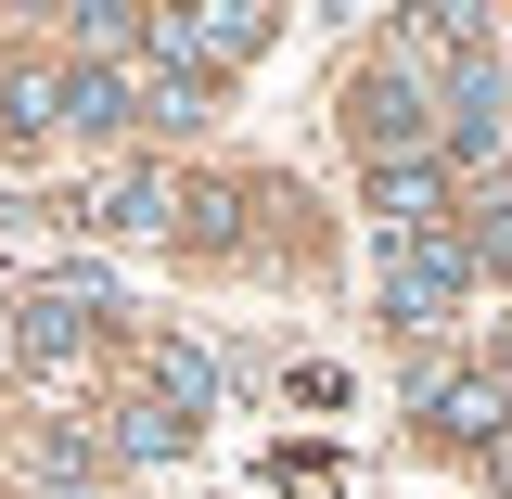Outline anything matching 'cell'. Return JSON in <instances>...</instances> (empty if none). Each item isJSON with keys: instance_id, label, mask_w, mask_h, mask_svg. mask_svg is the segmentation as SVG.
Returning a JSON list of instances; mask_svg holds the SVG:
<instances>
[{"instance_id": "obj_1", "label": "cell", "mask_w": 512, "mask_h": 499, "mask_svg": "<svg viewBox=\"0 0 512 499\" xmlns=\"http://www.w3.org/2000/svg\"><path fill=\"white\" fill-rule=\"evenodd\" d=\"M461 295H474V244H461V231H423V244L384 256V320H397V333H436Z\"/></svg>"}, {"instance_id": "obj_2", "label": "cell", "mask_w": 512, "mask_h": 499, "mask_svg": "<svg viewBox=\"0 0 512 499\" xmlns=\"http://www.w3.org/2000/svg\"><path fill=\"white\" fill-rule=\"evenodd\" d=\"M423 423L461 436V448H500L512 436V372H436L423 384Z\"/></svg>"}, {"instance_id": "obj_3", "label": "cell", "mask_w": 512, "mask_h": 499, "mask_svg": "<svg viewBox=\"0 0 512 499\" xmlns=\"http://www.w3.org/2000/svg\"><path fill=\"white\" fill-rule=\"evenodd\" d=\"M372 218L397 231V244H423L448 218V167H423V154H397V167H372Z\"/></svg>"}, {"instance_id": "obj_4", "label": "cell", "mask_w": 512, "mask_h": 499, "mask_svg": "<svg viewBox=\"0 0 512 499\" xmlns=\"http://www.w3.org/2000/svg\"><path fill=\"white\" fill-rule=\"evenodd\" d=\"M52 103H64V128L116 141V128H141V77H128V64H77V77H64Z\"/></svg>"}, {"instance_id": "obj_5", "label": "cell", "mask_w": 512, "mask_h": 499, "mask_svg": "<svg viewBox=\"0 0 512 499\" xmlns=\"http://www.w3.org/2000/svg\"><path fill=\"white\" fill-rule=\"evenodd\" d=\"M359 128H372V167H397V154H410V141L436 128V103H423V77H397V64H384L372 90H359Z\"/></svg>"}, {"instance_id": "obj_6", "label": "cell", "mask_w": 512, "mask_h": 499, "mask_svg": "<svg viewBox=\"0 0 512 499\" xmlns=\"http://www.w3.org/2000/svg\"><path fill=\"white\" fill-rule=\"evenodd\" d=\"M103 320V282H64V295H39L26 308V359H77V333Z\"/></svg>"}, {"instance_id": "obj_7", "label": "cell", "mask_w": 512, "mask_h": 499, "mask_svg": "<svg viewBox=\"0 0 512 499\" xmlns=\"http://www.w3.org/2000/svg\"><path fill=\"white\" fill-rule=\"evenodd\" d=\"M116 448H128V461H180V448H192V410H167V397H128V410H116Z\"/></svg>"}, {"instance_id": "obj_8", "label": "cell", "mask_w": 512, "mask_h": 499, "mask_svg": "<svg viewBox=\"0 0 512 499\" xmlns=\"http://www.w3.org/2000/svg\"><path fill=\"white\" fill-rule=\"evenodd\" d=\"M167 205H180V180H154V167H141V180H116L103 205H90V231H167Z\"/></svg>"}, {"instance_id": "obj_9", "label": "cell", "mask_w": 512, "mask_h": 499, "mask_svg": "<svg viewBox=\"0 0 512 499\" xmlns=\"http://www.w3.org/2000/svg\"><path fill=\"white\" fill-rule=\"evenodd\" d=\"M192 52H205V77L218 64H256L269 52V13H192Z\"/></svg>"}, {"instance_id": "obj_10", "label": "cell", "mask_w": 512, "mask_h": 499, "mask_svg": "<svg viewBox=\"0 0 512 499\" xmlns=\"http://www.w3.org/2000/svg\"><path fill=\"white\" fill-rule=\"evenodd\" d=\"M154 384H167V410H192V423H205V397H218V359L167 333V346H154Z\"/></svg>"}, {"instance_id": "obj_11", "label": "cell", "mask_w": 512, "mask_h": 499, "mask_svg": "<svg viewBox=\"0 0 512 499\" xmlns=\"http://www.w3.org/2000/svg\"><path fill=\"white\" fill-rule=\"evenodd\" d=\"M461 244H474V256H500V269H512V192H487V205H474V231H461Z\"/></svg>"}, {"instance_id": "obj_12", "label": "cell", "mask_w": 512, "mask_h": 499, "mask_svg": "<svg viewBox=\"0 0 512 499\" xmlns=\"http://www.w3.org/2000/svg\"><path fill=\"white\" fill-rule=\"evenodd\" d=\"M39 116H52V90H39V77H13V90H0V128H13V141H39Z\"/></svg>"}, {"instance_id": "obj_13", "label": "cell", "mask_w": 512, "mask_h": 499, "mask_svg": "<svg viewBox=\"0 0 512 499\" xmlns=\"http://www.w3.org/2000/svg\"><path fill=\"white\" fill-rule=\"evenodd\" d=\"M231 218H244V205H231V192H180V231H192V244H218V231H231Z\"/></svg>"}]
</instances>
